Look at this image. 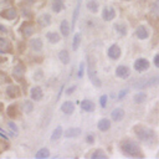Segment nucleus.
<instances>
[{"label": "nucleus", "mask_w": 159, "mask_h": 159, "mask_svg": "<svg viewBox=\"0 0 159 159\" xmlns=\"http://www.w3.org/2000/svg\"><path fill=\"white\" fill-rule=\"evenodd\" d=\"M134 132H135L137 137H138L142 142H144V143H147V144H152V143H154L155 139H157L155 133H154L152 129H149V128L135 127V128H134Z\"/></svg>", "instance_id": "1"}, {"label": "nucleus", "mask_w": 159, "mask_h": 159, "mask_svg": "<svg viewBox=\"0 0 159 159\" xmlns=\"http://www.w3.org/2000/svg\"><path fill=\"white\" fill-rule=\"evenodd\" d=\"M120 147H122L123 153H125L129 157H139V158L143 157L139 145L137 143H134L133 140H125L120 144Z\"/></svg>", "instance_id": "2"}, {"label": "nucleus", "mask_w": 159, "mask_h": 159, "mask_svg": "<svg viewBox=\"0 0 159 159\" xmlns=\"http://www.w3.org/2000/svg\"><path fill=\"white\" fill-rule=\"evenodd\" d=\"M88 76H89V80L92 81V83L97 87H101V81L99 78L97 77V72H96V68L93 66V61L91 58H88Z\"/></svg>", "instance_id": "3"}, {"label": "nucleus", "mask_w": 159, "mask_h": 159, "mask_svg": "<svg viewBox=\"0 0 159 159\" xmlns=\"http://www.w3.org/2000/svg\"><path fill=\"white\" fill-rule=\"evenodd\" d=\"M157 84H159V76L150 77L148 80L142 81L140 83H134V86L138 87V88H148V87H153V86H157Z\"/></svg>", "instance_id": "4"}, {"label": "nucleus", "mask_w": 159, "mask_h": 159, "mask_svg": "<svg viewBox=\"0 0 159 159\" xmlns=\"http://www.w3.org/2000/svg\"><path fill=\"white\" fill-rule=\"evenodd\" d=\"M20 30H21V34H22L25 37H29V36H31L32 32L35 31V25H34V22L26 21V22H24V24L21 25Z\"/></svg>", "instance_id": "5"}, {"label": "nucleus", "mask_w": 159, "mask_h": 159, "mask_svg": "<svg viewBox=\"0 0 159 159\" xmlns=\"http://www.w3.org/2000/svg\"><path fill=\"white\" fill-rule=\"evenodd\" d=\"M148 67H149V62H148L145 58H138V60L134 62V68H135L138 72L145 71V70H148Z\"/></svg>", "instance_id": "6"}, {"label": "nucleus", "mask_w": 159, "mask_h": 159, "mask_svg": "<svg viewBox=\"0 0 159 159\" xmlns=\"http://www.w3.org/2000/svg\"><path fill=\"white\" fill-rule=\"evenodd\" d=\"M116 73H117V76L120 77V78H127V77L129 76L130 71H129V68H128L127 66H118L117 70H116Z\"/></svg>", "instance_id": "7"}, {"label": "nucleus", "mask_w": 159, "mask_h": 159, "mask_svg": "<svg viewBox=\"0 0 159 159\" xmlns=\"http://www.w3.org/2000/svg\"><path fill=\"white\" fill-rule=\"evenodd\" d=\"M1 17H5L6 20H14L16 17V10L15 9H6L5 11L0 12Z\"/></svg>", "instance_id": "8"}, {"label": "nucleus", "mask_w": 159, "mask_h": 159, "mask_svg": "<svg viewBox=\"0 0 159 159\" xmlns=\"http://www.w3.org/2000/svg\"><path fill=\"white\" fill-rule=\"evenodd\" d=\"M114 15H116V11H114V9H113V7H111V6L104 7V10H103V12H102L103 19H104V20H107V21L112 20V19L114 17Z\"/></svg>", "instance_id": "9"}, {"label": "nucleus", "mask_w": 159, "mask_h": 159, "mask_svg": "<svg viewBox=\"0 0 159 159\" xmlns=\"http://www.w3.org/2000/svg\"><path fill=\"white\" fill-rule=\"evenodd\" d=\"M6 93H7L9 97L15 98V97H19L21 92H20V88H19L17 86H9V87L6 88Z\"/></svg>", "instance_id": "10"}, {"label": "nucleus", "mask_w": 159, "mask_h": 159, "mask_svg": "<svg viewBox=\"0 0 159 159\" xmlns=\"http://www.w3.org/2000/svg\"><path fill=\"white\" fill-rule=\"evenodd\" d=\"M108 56L111 57V58H118L119 56H120V50H119V47L117 46V45H112L111 47H109V50H108Z\"/></svg>", "instance_id": "11"}, {"label": "nucleus", "mask_w": 159, "mask_h": 159, "mask_svg": "<svg viewBox=\"0 0 159 159\" xmlns=\"http://www.w3.org/2000/svg\"><path fill=\"white\" fill-rule=\"evenodd\" d=\"M5 51L11 52L12 51V47H11V45H10V42L7 40L0 37V52H5Z\"/></svg>", "instance_id": "12"}, {"label": "nucleus", "mask_w": 159, "mask_h": 159, "mask_svg": "<svg viewBox=\"0 0 159 159\" xmlns=\"http://www.w3.org/2000/svg\"><path fill=\"white\" fill-rule=\"evenodd\" d=\"M61 109H62V112H63V113H66V114H71V113L73 112V109H75V104H73L72 102L67 101V102L62 103Z\"/></svg>", "instance_id": "13"}, {"label": "nucleus", "mask_w": 159, "mask_h": 159, "mask_svg": "<svg viewBox=\"0 0 159 159\" xmlns=\"http://www.w3.org/2000/svg\"><path fill=\"white\" fill-rule=\"evenodd\" d=\"M31 98L35 101H40L42 98V89L40 87H34L31 89Z\"/></svg>", "instance_id": "14"}, {"label": "nucleus", "mask_w": 159, "mask_h": 159, "mask_svg": "<svg viewBox=\"0 0 159 159\" xmlns=\"http://www.w3.org/2000/svg\"><path fill=\"white\" fill-rule=\"evenodd\" d=\"M81 107H82L84 111H87V112L94 111V103H93L92 101H88V99H84V101L81 103Z\"/></svg>", "instance_id": "15"}, {"label": "nucleus", "mask_w": 159, "mask_h": 159, "mask_svg": "<svg viewBox=\"0 0 159 159\" xmlns=\"http://www.w3.org/2000/svg\"><path fill=\"white\" fill-rule=\"evenodd\" d=\"M81 134V129L80 128H68L66 132H65V137L67 138H71V137H77Z\"/></svg>", "instance_id": "16"}, {"label": "nucleus", "mask_w": 159, "mask_h": 159, "mask_svg": "<svg viewBox=\"0 0 159 159\" xmlns=\"http://www.w3.org/2000/svg\"><path fill=\"white\" fill-rule=\"evenodd\" d=\"M30 47H31L32 50H35V51H40V50L42 48V42H41V40H40V39H34V40H31V41H30Z\"/></svg>", "instance_id": "17"}, {"label": "nucleus", "mask_w": 159, "mask_h": 159, "mask_svg": "<svg viewBox=\"0 0 159 159\" xmlns=\"http://www.w3.org/2000/svg\"><path fill=\"white\" fill-rule=\"evenodd\" d=\"M109 127H111V122H109L108 119H106V118H103V119H101V120L98 122V129L102 130V132L109 129Z\"/></svg>", "instance_id": "18"}, {"label": "nucleus", "mask_w": 159, "mask_h": 159, "mask_svg": "<svg viewBox=\"0 0 159 159\" xmlns=\"http://www.w3.org/2000/svg\"><path fill=\"white\" fill-rule=\"evenodd\" d=\"M112 118L114 119V120H120L122 118H123V116H124V111L123 109H120V108H116L113 112H112Z\"/></svg>", "instance_id": "19"}, {"label": "nucleus", "mask_w": 159, "mask_h": 159, "mask_svg": "<svg viewBox=\"0 0 159 159\" xmlns=\"http://www.w3.org/2000/svg\"><path fill=\"white\" fill-rule=\"evenodd\" d=\"M135 35L139 37V39H147L148 37V31L144 26H139L137 30H135Z\"/></svg>", "instance_id": "20"}, {"label": "nucleus", "mask_w": 159, "mask_h": 159, "mask_svg": "<svg viewBox=\"0 0 159 159\" xmlns=\"http://www.w3.org/2000/svg\"><path fill=\"white\" fill-rule=\"evenodd\" d=\"M46 37H47V40H48L51 43H56V42L60 41V36H58V34H56V32H47V34H46Z\"/></svg>", "instance_id": "21"}, {"label": "nucleus", "mask_w": 159, "mask_h": 159, "mask_svg": "<svg viewBox=\"0 0 159 159\" xmlns=\"http://www.w3.org/2000/svg\"><path fill=\"white\" fill-rule=\"evenodd\" d=\"M58 57H60L61 62H62V63H65V65L70 62V55H68V52H67L66 50H62V51L58 53Z\"/></svg>", "instance_id": "22"}, {"label": "nucleus", "mask_w": 159, "mask_h": 159, "mask_svg": "<svg viewBox=\"0 0 159 159\" xmlns=\"http://www.w3.org/2000/svg\"><path fill=\"white\" fill-rule=\"evenodd\" d=\"M63 1L62 0H53V2H52V9H53V11H56V12H60L62 9H63Z\"/></svg>", "instance_id": "23"}, {"label": "nucleus", "mask_w": 159, "mask_h": 159, "mask_svg": "<svg viewBox=\"0 0 159 159\" xmlns=\"http://www.w3.org/2000/svg\"><path fill=\"white\" fill-rule=\"evenodd\" d=\"M50 20H51V17H50V15H48V14L41 15V16L39 17V22H40V25H41V26H47V25L50 24Z\"/></svg>", "instance_id": "24"}, {"label": "nucleus", "mask_w": 159, "mask_h": 159, "mask_svg": "<svg viewBox=\"0 0 159 159\" xmlns=\"http://www.w3.org/2000/svg\"><path fill=\"white\" fill-rule=\"evenodd\" d=\"M61 32H62V35L66 37V36H68V34H70V26H68V22L66 21V20H63L62 22H61Z\"/></svg>", "instance_id": "25"}, {"label": "nucleus", "mask_w": 159, "mask_h": 159, "mask_svg": "<svg viewBox=\"0 0 159 159\" xmlns=\"http://www.w3.org/2000/svg\"><path fill=\"white\" fill-rule=\"evenodd\" d=\"M6 112H7L9 117H11V118L16 117V114H17V107H16V104H11V106H9L7 109H6Z\"/></svg>", "instance_id": "26"}, {"label": "nucleus", "mask_w": 159, "mask_h": 159, "mask_svg": "<svg viewBox=\"0 0 159 159\" xmlns=\"http://www.w3.org/2000/svg\"><path fill=\"white\" fill-rule=\"evenodd\" d=\"M62 135V127L58 125L53 132H52V135H51V140H57Z\"/></svg>", "instance_id": "27"}, {"label": "nucleus", "mask_w": 159, "mask_h": 159, "mask_svg": "<svg viewBox=\"0 0 159 159\" xmlns=\"http://www.w3.org/2000/svg\"><path fill=\"white\" fill-rule=\"evenodd\" d=\"M80 42H81V34L77 32V34L75 35V37H73V42H72V48H73V51L78 48Z\"/></svg>", "instance_id": "28"}, {"label": "nucleus", "mask_w": 159, "mask_h": 159, "mask_svg": "<svg viewBox=\"0 0 159 159\" xmlns=\"http://www.w3.org/2000/svg\"><path fill=\"white\" fill-rule=\"evenodd\" d=\"M50 155V152H48V149L47 148H42V149H40L37 153H36V158H47Z\"/></svg>", "instance_id": "29"}, {"label": "nucleus", "mask_w": 159, "mask_h": 159, "mask_svg": "<svg viewBox=\"0 0 159 159\" xmlns=\"http://www.w3.org/2000/svg\"><path fill=\"white\" fill-rule=\"evenodd\" d=\"M87 9H88L89 11H92V12H96V11L98 10V4H97L94 0H91V1L87 2Z\"/></svg>", "instance_id": "30"}, {"label": "nucleus", "mask_w": 159, "mask_h": 159, "mask_svg": "<svg viewBox=\"0 0 159 159\" xmlns=\"http://www.w3.org/2000/svg\"><path fill=\"white\" fill-rule=\"evenodd\" d=\"M145 98H147V96H145V93H137L135 96H134V102L135 103H143L144 101H145Z\"/></svg>", "instance_id": "31"}, {"label": "nucleus", "mask_w": 159, "mask_h": 159, "mask_svg": "<svg viewBox=\"0 0 159 159\" xmlns=\"http://www.w3.org/2000/svg\"><path fill=\"white\" fill-rule=\"evenodd\" d=\"M152 14L155 16V17H159V0H157L152 7Z\"/></svg>", "instance_id": "32"}, {"label": "nucleus", "mask_w": 159, "mask_h": 159, "mask_svg": "<svg viewBox=\"0 0 159 159\" xmlns=\"http://www.w3.org/2000/svg\"><path fill=\"white\" fill-rule=\"evenodd\" d=\"M24 72H25V67H24L21 63H20V65H17V66L15 67V70H14V73H15L16 76H21Z\"/></svg>", "instance_id": "33"}, {"label": "nucleus", "mask_w": 159, "mask_h": 159, "mask_svg": "<svg viewBox=\"0 0 159 159\" xmlns=\"http://www.w3.org/2000/svg\"><path fill=\"white\" fill-rule=\"evenodd\" d=\"M92 158L93 159H97V158H107V155L104 154V152H102V150H96L93 154H92Z\"/></svg>", "instance_id": "34"}, {"label": "nucleus", "mask_w": 159, "mask_h": 159, "mask_svg": "<svg viewBox=\"0 0 159 159\" xmlns=\"http://www.w3.org/2000/svg\"><path fill=\"white\" fill-rule=\"evenodd\" d=\"M116 29L118 30V32H119L120 35H125V34H127L125 26H123V25H120V24H117V25H116Z\"/></svg>", "instance_id": "35"}, {"label": "nucleus", "mask_w": 159, "mask_h": 159, "mask_svg": "<svg viewBox=\"0 0 159 159\" xmlns=\"http://www.w3.org/2000/svg\"><path fill=\"white\" fill-rule=\"evenodd\" d=\"M24 111H25L26 113H30V112L32 111V103L29 102V101H26L25 104H24Z\"/></svg>", "instance_id": "36"}, {"label": "nucleus", "mask_w": 159, "mask_h": 159, "mask_svg": "<svg viewBox=\"0 0 159 159\" xmlns=\"http://www.w3.org/2000/svg\"><path fill=\"white\" fill-rule=\"evenodd\" d=\"M80 5H81V0H78V4H77V7H76V11L73 12V19H72V24L75 25L76 22V19H77V15H78V10H80Z\"/></svg>", "instance_id": "37"}, {"label": "nucleus", "mask_w": 159, "mask_h": 159, "mask_svg": "<svg viewBox=\"0 0 159 159\" xmlns=\"http://www.w3.org/2000/svg\"><path fill=\"white\" fill-rule=\"evenodd\" d=\"M99 102H101V106L102 107H106V104H107V96H101Z\"/></svg>", "instance_id": "38"}, {"label": "nucleus", "mask_w": 159, "mask_h": 159, "mask_svg": "<svg viewBox=\"0 0 159 159\" xmlns=\"http://www.w3.org/2000/svg\"><path fill=\"white\" fill-rule=\"evenodd\" d=\"M9 127L11 128V130H12L14 133H17V128H16V125H15L12 122H9Z\"/></svg>", "instance_id": "39"}, {"label": "nucleus", "mask_w": 159, "mask_h": 159, "mask_svg": "<svg viewBox=\"0 0 159 159\" xmlns=\"http://www.w3.org/2000/svg\"><path fill=\"white\" fill-rule=\"evenodd\" d=\"M154 65H155L157 67H159V55H157V56L154 57Z\"/></svg>", "instance_id": "40"}, {"label": "nucleus", "mask_w": 159, "mask_h": 159, "mask_svg": "<svg viewBox=\"0 0 159 159\" xmlns=\"http://www.w3.org/2000/svg\"><path fill=\"white\" fill-rule=\"evenodd\" d=\"M5 147H6V145H5V143H4L2 140H0V153H1V152L5 149Z\"/></svg>", "instance_id": "41"}, {"label": "nucleus", "mask_w": 159, "mask_h": 159, "mask_svg": "<svg viewBox=\"0 0 159 159\" xmlns=\"http://www.w3.org/2000/svg\"><path fill=\"white\" fill-rule=\"evenodd\" d=\"M75 89H76V87H75V86H72V87H70V88L67 89V94H70V93H72V92H73Z\"/></svg>", "instance_id": "42"}, {"label": "nucleus", "mask_w": 159, "mask_h": 159, "mask_svg": "<svg viewBox=\"0 0 159 159\" xmlns=\"http://www.w3.org/2000/svg\"><path fill=\"white\" fill-rule=\"evenodd\" d=\"M82 72H83V63H81V66H80V73H78L80 77L82 76Z\"/></svg>", "instance_id": "43"}, {"label": "nucleus", "mask_w": 159, "mask_h": 159, "mask_svg": "<svg viewBox=\"0 0 159 159\" xmlns=\"http://www.w3.org/2000/svg\"><path fill=\"white\" fill-rule=\"evenodd\" d=\"M125 94H127V91H122V92L119 93V97H118V98H119V99H122V97H123V96H125Z\"/></svg>", "instance_id": "44"}, {"label": "nucleus", "mask_w": 159, "mask_h": 159, "mask_svg": "<svg viewBox=\"0 0 159 159\" xmlns=\"http://www.w3.org/2000/svg\"><path fill=\"white\" fill-rule=\"evenodd\" d=\"M87 142H88V143H93V137H92V135H88V137H87Z\"/></svg>", "instance_id": "45"}, {"label": "nucleus", "mask_w": 159, "mask_h": 159, "mask_svg": "<svg viewBox=\"0 0 159 159\" xmlns=\"http://www.w3.org/2000/svg\"><path fill=\"white\" fill-rule=\"evenodd\" d=\"M0 31H1V32H6V27L2 26V25H0Z\"/></svg>", "instance_id": "46"}, {"label": "nucleus", "mask_w": 159, "mask_h": 159, "mask_svg": "<svg viewBox=\"0 0 159 159\" xmlns=\"http://www.w3.org/2000/svg\"><path fill=\"white\" fill-rule=\"evenodd\" d=\"M36 0H25V2H27V4H34Z\"/></svg>", "instance_id": "47"}, {"label": "nucleus", "mask_w": 159, "mask_h": 159, "mask_svg": "<svg viewBox=\"0 0 159 159\" xmlns=\"http://www.w3.org/2000/svg\"><path fill=\"white\" fill-rule=\"evenodd\" d=\"M127 1H129V0H127Z\"/></svg>", "instance_id": "48"}]
</instances>
